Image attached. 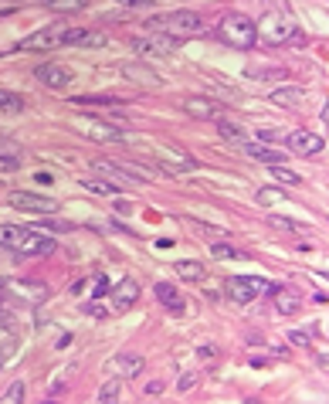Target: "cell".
I'll list each match as a JSON object with an SVG mask.
<instances>
[{"label":"cell","instance_id":"6da1fadb","mask_svg":"<svg viewBox=\"0 0 329 404\" xmlns=\"http://www.w3.org/2000/svg\"><path fill=\"white\" fill-rule=\"evenodd\" d=\"M0 248H14L21 255H51L55 251V238L38 235L31 228H0Z\"/></svg>","mask_w":329,"mask_h":404},{"label":"cell","instance_id":"7a4b0ae2","mask_svg":"<svg viewBox=\"0 0 329 404\" xmlns=\"http://www.w3.org/2000/svg\"><path fill=\"white\" fill-rule=\"evenodd\" d=\"M214 34L231 48H251L258 41V27H255V21H251L248 14H238V11L224 14L218 21V27H214Z\"/></svg>","mask_w":329,"mask_h":404},{"label":"cell","instance_id":"3957f363","mask_svg":"<svg viewBox=\"0 0 329 404\" xmlns=\"http://www.w3.org/2000/svg\"><path fill=\"white\" fill-rule=\"evenodd\" d=\"M150 31H160V34H170V38H190V34H200L204 31V21L194 11H174V14H160V18H150L146 21Z\"/></svg>","mask_w":329,"mask_h":404},{"label":"cell","instance_id":"277c9868","mask_svg":"<svg viewBox=\"0 0 329 404\" xmlns=\"http://www.w3.org/2000/svg\"><path fill=\"white\" fill-rule=\"evenodd\" d=\"M255 27H258V41H265V45L302 41V34H299L295 21H292L288 14H279V11H268V14L262 18V24H255Z\"/></svg>","mask_w":329,"mask_h":404},{"label":"cell","instance_id":"5b68a950","mask_svg":"<svg viewBox=\"0 0 329 404\" xmlns=\"http://www.w3.org/2000/svg\"><path fill=\"white\" fill-rule=\"evenodd\" d=\"M176 48H180V38L160 34V31L132 38V55H139V58H167V55H174Z\"/></svg>","mask_w":329,"mask_h":404},{"label":"cell","instance_id":"8992f818","mask_svg":"<svg viewBox=\"0 0 329 404\" xmlns=\"http://www.w3.org/2000/svg\"><path fill=\"white\" fill-rule=\"evenodd\" d=\"M265 292H275V286L268 279H255V275H231L227 279V295L234 302H255Z\"/></svg>","mask_w":329,"mask_h":404},{"label":"cell","instance_id":"52a82bcc","mask_svg":"<svg viewBox=\"0 0 329 404\" xmlns=\"http://www.w3.org/2000/svg\"><path fill=\"white\" fill-rule=\"evenodd\" d=\"M65 34H68V24H51V27L34 31L31 38H24L18 48H21V51H51V48L65 45Z\"/></svg>","mask_w":329,"mask_h":404},{"label":"cell","instance_id":"ba28073f","mask_svg":"<svg viewBox=\"0 0 329 404\" xmlns=\"http://www.w3.org/2000/svg\"><path fill=\"white\" fill-rule=\"evenodd\" d=\"M10 207H18V211H34V214H51L58 204L55 197H48V194H31V190H14L10 197Z\"/></svg>","mask_w":329,"mask_h":404},{"label":"cell","instance_id":"9c48e42d","mask_svg":"<svg viewBox=\"0 0 329 404\" xmlns=\"http://www.w3.org/2000/svg\"><path fill=\"white\" fill-rule=\"evenodd\" d=\"M288 150H292V153H302V157H316V153L326 150V139L309 133V130H295V133H288Z\"/></svg>","mask_w":329,"mask_h":404},{"label":"cell","instance_id":"30bf717a","mask_svg":"<svg viewBox=\"0 0 329 404\" xmlns=\"http://www.w3.org/2000/svg\"><path fill=\"white\" fill-rule=\"evenodd\" d=\"M34 78L44 82L48 89H65L68 82H71V71L65 65H58V62H44V65L34 68Z\"/></svg>","mask_w":329,"mask_h":404},{"label":"cell","instance_id":"8fae6325","mask_svg":"<svg viewBox=\"0 0 329 404\" xmlns=\"http://www.w3.org/2000/svg\"><path fill=\"white\" fill-rule=\"evenodd\" d=\"M65 45H75V48H106V45H109V38H106V31H92V27H68Z\"/></svg>","mask_w":329,"mask_h":404},{"label":"cell","instance_id":"7c38bea8","mask_svg":"<svg viewBox=\"0 0 329 404\" xmlns=\"http://www.w3.org/2000/svg\"><path fill=\"white\" fill-rule=\"evenodd\" d=\"M4 289L10 295H18V299H24L27 306H38V302L48 299V286H41V282H4Z\"/></svg>","mask_w":329,"mask_h":404},{"label":"cell","instance_id":"4fadbf2b","mask_svg":"<svg viewBox=\"0 0 329 404\" xmlns=\"http://www.w3.org/2000/svg\"><path fill=\"white\" fill-rule=\"evenodd\" d=\"M75 130H82V133H88L92 139H99V143H115V139H122V133H119L115 126H106V123H95V119H78V123H75Z\"/></svg>","mask_w":329,"mask_h":404},{"label":"cell","instance_id":"5bb4252c","mask_svg":"<svg viewBox=\"0 0 329 404\" xmlns=\"http://www.w3.org/2000/svg\"><path fill=\"white\" fill-rule=\"evenodd\" d=\"M136 299H139V282H136V279H122V282L115 286V292H112V302H115V309H119V313H122V309H130Z\"/></svg>","mask_w":329,"mask_h":404},{"label":"cell","instance_id":"9a60e30c","mask_svg":"<svg viewBox=\"0 0 329 404\" xmlns=\"http://www.w3.org/2000/svg\"><path fill=\"white\" fill-rule=\"evenodd\" d=\"M183 109L190 116H197V119H214L220 113L218 102H211V99H200V95H187L183 99Z\"/></svg>","mask_w":329,"mask_h":404},{"label":"cell","instance_id":"2e32d148","mask_svg":"<svg viewBox=\"0 0 329 404\" xmlns=\"http://www.w3.org/2000/svg\"><path fill=\"white\" fill-rule=\"evenodd\" d=\"M241 150H244V153H248L251 160H258V163H268V167H272V163H286V153H282V150H272V146H262V143H244Z\"/></svg>","mask_w":329,"mask_h":404},{"label":"cell","instance_id":"e0dca14e","mask_svg":"<svg viewBox=\"0 0 329 404\" xmlns=\"http://www.w3.org/2000/svg\"><path fill=\"white\" fill-rule=\"evenodd\" d=\"M112 370L119 377H136L143 370V357L139 354H119V357H112Z\"/></svg>","mask_w":329,"mask_h":404},{"label":"cell","instance_id":"ac0fdd59","mask_svg":"<svg viewBox=\"0 0 329 404\" xmlns=\"http://www.w3.org/2000/svg\"><path fill=\"white\" fill-rule=\"evenodd\" d=\"M0 170H7V174L21 170V150L10 139H0Z\"/></svg>","mask_w":329,"mask_h":404},{"label":"cell","instance_id":"d6986e66","mask_svg":"<svg viewBox=\"0 0 329 404\" xmlns=\"http://www.w3.org/2000/svg\"><path fill=\"white\" fill-rule=\"evenodd\" d=\"M275 106H286V109H299L302 106V92L295 89V85H286V89H275L268 95Z\"/></svg>","mask_w":329,"mask_h":404},{"label":"cell","instance_id":"ffe728a7","mask_svg":"<svg viewBox=\"0 0 329 404\" xmlns=\"http://www.w3.org/2000/svg\"><path fill=\"white\" fill-rule=\"evenodd\" d=\"M299 306H302V302H299V295L292 289H275V313L279 316H292Z\"/></svg>","mask_w":329,"mask_h":404},{"label":"cell","instance_id":"44dd1931","mask_svg":"<svg viewBox=\"0 0 329 404\" xmlns=\"http://www.w3.org/2000/svg\"><path fill=\"white\" fill-rule=\"evenodd\" d=\"M156 299H160L167 309H174V313L183 309V299H180V292H176L170 282H156Z\"/></svg>","mask_w":329,"mask_h":404},{"label":"cell","instance_id":"7402d4cb","mask_svg":"<svg viewBox=\"0 0 329 404\" xmlns=\"http://www.w3.org/2000/svg\"><path fill=\"white\" fill-rule=\"evenodd\" d=\"M174 269H176V275H180V279H187V282H200V279L207 275V265H204V262H194V258L176 262Z\"/></svg>","mask_w":329,"mask_h":404},{"label":"cell","instance_id":"603a6c76","mask_svg":"<svg viewBox=\"0 0 329 404\" xmlns=\"http://www.w3.org/2000/svg\"><path fill=\"white\" fill-rule=\"evenodd\" d=\"M218 133H220V139H227V143H234V146H244V143H248V133H244L238 123H227V119H218Z\"/></svg>","mask_w":329,"mask_h":404},{"label":"cell","instance_id":"cb8c5ba5","mask_svg":"<svg viewBox=\"0 0 329 404\" xmlns=\"http://www.w3.org/2000/svg\"><path fill=\"white\" fill-rule=\"evenodd\" d=\"M286 75H288L286 68H258V65L248 68V78H258V82H282Z\"/></svg>","mask_w":329,"mask_h":404},{"label":"cell","instance_id":"d4e9b609","mask_svg":"<svg viewBox=\"0 0 329 404\" xmlns=\"http://www.w3.org/2000/svg\"><path fill=\"white\" fill-rule=\"evenodd\" d=\"M0 113H10V116L24 113V99H21V95H14V92L0 89Z\"/></svg>","mask_w":329,"mask_h":404},{"label":"cell","instance_id":"484cf974","mask_svg":"<svg viewBox=\"0 0 329 404\" xmlns=\"http://www.w3.org/2000/svg\"><path fill=\"white\" fill-rule=\"evenodd\" d=\"M122 75H126V78H132V82H146V85H160V78H156L153 71H146V68H139V65H126V68H122Z\"/></svg>","mask_w":329,"mask_h":404},{"label":"cell","instance_id":"4316f807","mask_svg":"<svg viewBox=\"0 0 329 404\" xmlns=\"http://www.w3.org/2000/svg\"><path fill=\"white\" fill-rule=\"evenodd\" d=\"M82 187H85V190H95V194H102V197H112V194H119V187H115V183H109V180H92V177H85V180H82Z\"/></svg>","mask_w":329,"mask_h":404},{"label":"cell","instance_id":"83f0119b","mask_svg":"<svg viewBox=\"0 0 329 404\" xmlns=\"http://www.w3.org/2000/svg\"><path fill=\"white\" fill-rule=\"evenodd\" d=\"M75 106H122L119 95H82L75 99Z\"/></svg>","mask_w":329,"mask_h":404},{"label":"cell","instance_id":"f1b7e54d","mask_svg":"<svg viewBox=\"0 0 329 404\" xmlns=\"http://www.w3.org/2000/svg\"><path fill=\"white\" fill-rule=\"evenodd\" d=\"M207 251H211L214 258H248L241 248H234V245H214V242H211V248H207Z\"/></svg>","mask_w":329,"mask_h":404},{"label":"cell","instance_id":"f546056e","mask_svg":"<svg viewBox=\"0 0 329 404\" xmlns=\"http://www.w3.org/2000/svg\"><path fill=\"white\" fill-rule=\"evenodd\" d=\"M272 174L282 180V183H292V187H299V183H302V177H299L295 170H286L282 163H272Z\"/></svg>","mask_w":329,"mask_h":404},{"label":"cell","instance_id":"4dcf8cb0","mask_svg":"<svg viewBox=\"0 0 329 404\" xmlns=\"http://www.w3.org/2000/svg\"><path fill=\"white\" fill-rule=\"evenodd\" d=\"M44 7H51V11H82L85 0H44Z\"/></svg>","mask_w":329,"mask_h":404},{"label":"cell","instance_id":"1f68e13d","mask_svg":"<svg viewBox=\"0 0 329 404\" xmlns=\"http://www.w3.org/2000/svg\"><path fill=\"white\" fill-rule=\"evenodd\" d=\"M99 401H119V384L115 381H106L99 387Z\"/></svg>","mask_w":329,"mask_h":404},{"label":"cell","instance_id":"d6a6232c","mask_svg":"<svg viewBox=\"0 0 329 404\" xmlns=\"http://www.w3.org/2000/svg\"><path fill=\"white\" fill-rule=\"evenodd\" d=\"M21 398H24V381H14L10 387H7V391H4V401H7V404L21 401Z\"/></svg>","mask_w":329,"mask_h":404},{"label":"cell","instance_id":"836d02e7","mask_svg":"<svg viewBox=\"0 0 329 404\" xmlns=\"http://www.w3.org/2000/svg\"><path fill=\"white\" fill-rule=\"evenodd\" d=\"M176 387H180L183 394H187V391H194V387H197V374H183V377L176 381Z\"/></svg>","mask_w":329,"mask_h":404},{"label":"cell","instance_id":"e575fe53","mask_svg":"<svg viewBox=\"0 0 329 404\" xmlns=\"http://www.w3.org/2000/svg\"><path fill=\"white\" fill-rule=\"evenodd\" d=\"M143 394H146V398H156V394H163V381H150L146 387H143Z\"/></svg>","mask_w":329,"mask_h":404},{"label":"cell","instance_id":"d590c367","mask_svg":"<svg viewBox=\"0 0 329 404\" xmlns=\"http://www.w3.org/2000/svg\"><path fill=\"white\" fill-rule=\"evenodd\" d=\"M288 340H292L295 347H306V343H309V333H302V330H292V333H288Z\"/></svg>","mask_w":329,"mask_h":404},{"label":"cell","instance_id":"8d00e7d4","mask_svg":"<svg viewBox=\"0 0 329 404\" xmlns=\"http://www.w3.org/2000/svg\"><path fill=\"white\" fill-rule=\"evenodd\" d=\"M0 326H14V316L4 309V299H0Z\"/></svg>","mask_w":329,"mask_h":404},{"label":"cell","instance_id":"74e56055","mask_svg":"<svg viewBox=\"0 0 329 404\" xmlns=\"http://www.w3.org/2000/svg\"><path fill=\"white\" fill-rule=\"evenodd\" d=\"M197 354L204 360H211V357H218V350H214V347H207V343H204V347H197Z\"/></svg>","mask_w":329,"mask_h":404},{"label":"cell","instance_id":"f35d334b","mask_svg":"<svg viewBox=\"0 0 329 404\" xmlns=\"http://www.w3.org/2000/svg\"><path fill=\"white\" fill-rule=\"evenodd\" d=\"M115 4H126V7H139V4H146V0H115Z\"/></svg>","mask_w":329,"mask_h":404}]
</instances>
